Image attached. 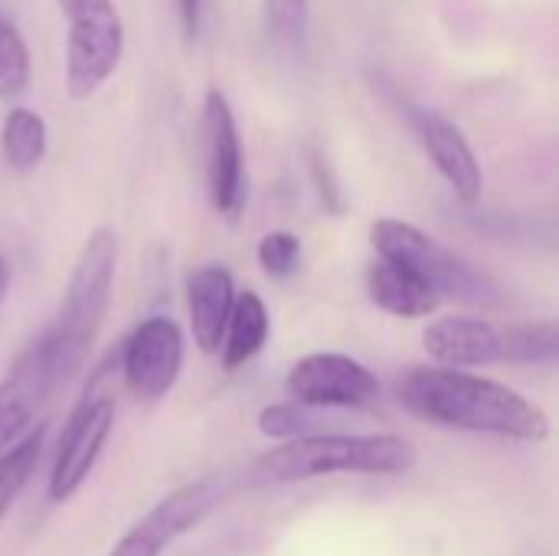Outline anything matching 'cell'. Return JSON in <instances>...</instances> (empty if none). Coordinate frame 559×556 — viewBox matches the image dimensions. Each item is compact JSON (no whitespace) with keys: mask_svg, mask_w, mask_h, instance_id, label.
<instances>
[{"mask_svg":"<svg viewBox=\"0 0 559 556\" xmlns=\"http://www.w3.org/2000/svg\"><path fill=\"white\" fill-rule=\"evenodd\" d=\"M400 403L423 423L439 429L481 433L540 446L554 426L544 406L527 400L521 390L452 367H406L396 380Z\"/></svg>","mask_w":559,"mask_h":556,"instance_id":"cell-1","label":"cell"},{"mask_svg":"<svg viewBox=\"0 0 559 556\" xmlns=\"http://www.w3.org/2000/svg\"><path fill=\"white\" fill-rule=\"evenodd\" d=\"M115 269H118V236L105 226L92 229L82 242L59 315L46 331L49 357H52V383L66 387L88 360L92 344L108 318L115 295Z\"/></svg>","mask_w":559,"mask_h":556,"instance_id":"cell-2","label":"cell"},{"mask_svg":"<svg viewBox=\"0 0 559 556\" xmlns=\"http://www.w3.org/2000/svg\"><path fill=\"white\" fill-rule=\"evenodd\" d=\"M419 465V449L396 433L337 436L321 433L269 449L255 462V475L278 485L328 478V475H406Z\"/></svg>","mask_w":559,"mask_h":556,"instance_id":"cell-3","label":"cell"},{"mask_svg":"<svg viewBox=\"0 0 559 556\" xmlns=\"http://www.w3.org/2000/svg\"><path fill=\"white\" fill-rule=\"evenodd\" d=\"M370 242L377 249V259L419 279L439 301L442 298H455L468 305L498 301V285L485 272H478L449 246H442L436 236L423 233L406 220H393V216L377 220L370 226Z\"/></svg>","mask_w":559,"mask_h":556,"instance_id":"cell-4","label":"cell"},{"mask_svg":"<svg viewBox=\"0 0 559 556\" xmlns=\"http://www.w3.org/2000/svg\"><path fill=\"white\" fill-rule=\"evenodd\" d=\"M66 13V92L92 98L121 66L124 26L115 0H59Z\"/></svg>","mask_w":559,"mask_h":556,"instance_id":"cell-5","label":"cell"},{"mask_svg":"<svg viewBox=\"0 0 559 556\" xmlns=\"http://www.w3.org/2000/svg\"><path fill=\"white\" fill-rule=\"evenodd\" d=\"M223 498H226L223 475H203L170 492L111 547L108 556H160L174 541H180L197 524H203Z\"/></svg>","mask_w":559,"mask_h":556,"instance_id":"cell-6","label":"cell"},{"mask_svg":"<svg viewBox=\"0 0 559 556\" xmlns=\"http://www.w3.org/2000/svg\"><path fill=\"white\" fill-rule=\"evenodd\" d=\"M111 429H115V400L108 393H98V387L92 383L59 436L56 462H52V475H49L52 501L62 505L82 492V485L88 482V475L95 472V465L102 459V449H105Z\"/></svg>","mask_w":559,"mask_h":556,"instance_id":"cell-7","label":"cell"},{"mask_svg":"<svg viewBox=\"0 0 559 556\" xmlns=\"http://www.w3.org/2000/svg\"><path fill=\"white\" fill-rule=\"evenodd\" d=\"M200 141H203V174H206L210 203L219 216L236 220L246 206V167H242V141H239L236 115L219 88H210L203 98Z\"/></svg>","mask_w":559,"mask_h":556,"instance_id":"cell-8","label":"cell"},{"mask_svg":"<svg viewBox=\"0 0 559 556\" xmlns=\"http://www.w3.org/2000/svg\"><path fill=\"white\" fill-rule=\"evenodd\" d=\"M292 403L308 410H367L380 400L377 374L347 354H308L285 380Z\"/></svg>","mask_w":559,"mask_h":556,"instance_id":"cell-9","label":"cell"},{"mask_svg":"<svg viewBox=\"0 0 559 556\" xmlns=\"http://www.w3.org/2000/svg\"><path fill=\"white\" fill-rule=\"evenodd\" d=\"M183 370V331L174 318L154 315L141 321L121 347V377L138 400L167 397Z\"/></svg>","mask_w":559,"mask_h":556,"instance_id":"cell-10","label":"cell"},{"mask_svg":"<svg viewBox=\"0 0 559 556\" xmlns=\"http://www.w3.org/2000/svg\"><path fill=\"white\" fill-rule=\"evenodd\" d=\"M56 390L46 334H39L0 380V452L16 446L39 416V406Z\"/></svg>","mask_w":559,"mask_h":556,"instance_id":"cell-11","label":"cell"},{"mask_svg":"<svg viewBox=\"0 0 559 556\" xmlns=\"http://www.w3.org/2000/svg\"><path fill=\"white\" fill-rule=\"evenodd\" d=\"M406 118H409L419 144L426 147L429 161L442 174V180L455 190V197L465 203H478L481 190H485V174H481V164H478L468 138L462 134V128L452 118H445L442 111L426 108V105H409Z\"/></svg>","mask_w":559,"mask_h":556,"instance_id":"cell-12","label":"cell"},{"mask_svg":"<svg viewBox=\"0 0 559 556\" xmlns=\"http://www.w3.org/2000/svg\"><path fill=\"white\" fill-rule=\"evenodd\" d=\"M423 347L436 360V367L452 370L508 364V324H495L475 315L436 318L423 331Z\"/></svg>","mask_w":559,"mask_h":556,"instance_id":"cell-13","label":"cell"},{"mask_svg":"<svg viewBox=\"0 0 559 556\" xmlns=\"http://www.w3.org/2000/svg\"><path fill=\"white\" fill-rule=\"evenodd\" d=\"M233 305H236V282L226 265L210 262L187 279L190 334L203 354H219Z\"/></svg>","mask_w":559,"mask_h":556,"instance_id":"cell-14","label":"cell"},{"mask_svg":"<svg viewBox=\"0 0 559 556\" xmlns=\"http://www.w3.org/2000/svg\"><path fill=\"white\" fill-rule=\"evenodd\" d=\"M367 295L380 311L396 318H426L439 308V298L419 279L383 259L367 269Z\"/></svg>","mask_w":559,"mask_h":556,"instance_id":"cell-15","label":"cell"},{"mask_svg":"<svg viewBox=\"0 0 559 556\" xmlns=\"http://www.w3.org/2000/svg\"><path fill=\"white\" fill-rule=\"evenodd\" d=\"M269 308L265 301L255 295V292H239L236 295V305H233V315H229V324H226V334H223V367L226 370H239L246 367L269 341Z\"/></svg>","mask_w":559,"mask_h":556,"instance_id":"cell-16","label":"cell"},{"mask_svg":"<svg viewBox=\"0 0 559 556\" xmlns=\"http://www.w3.org/2000/svg\"><path fill=\"white\" fill-rule=\"evenodd\" d=\"M46 144H49V131L39 111L33 108H10L0 128V154L7 161L10 170L16 174H29L39 167V161L46 157Z\"/></svg>","mask_w":559,"mask_h":556,"instance_id":"cell-17","label":"cell"},{"mask_svg":"<svg viewBox=\"0 0 559 556\" xmlns=\"http://www.w3.org/2000/svg\"><path fill=\"white\" fill-rule=\"evenodd\" d=\"M43 442H46V423H36L16 446L0 452V521L7 518L10 505L20 498L26 482L33 478L43 456Z\"/></svg>","mask_w":559,"mask_h":556,"instance_id":"cell-18","label":"cell"},{"mask_svg":"<svg viewBox=\"0 0 559 556\" xmlns=\"http://www.w3.org/2000/svg\"><path fill=\"white\" fill-rule=\"evenodd\" d=\"M308 0H262L265 43L282 56H298L308 43Z\"/></svg>","mask_w":559,"mask_h":556,"instance_id":"cell-19","label":"cell"},{"mask_svg":"<svg viewBox=\"0 0 559 556\" xmlns=\"http://www.w3.org/2000/svg\"><path fill=\"white\" fill-rule=\"evenodd\" d=\"M559 354L557 321L508 324V364H550Z\"/></svg>","mask_w":559,"mask_h":556,"instance_id":"cell-20","label":"cell"},{"mask_svg":"<svg viewBox=\"0 0 559 556\" xmlns=\"http://www.w3.org/2000/svg\"><path fill=\"white\" fill-rule=\"evenodd\" d=\"M29 88V49L20 29L0 16V98L16 102Z\"/></svg>","mask_w":559,"mask_h":556,"instance_id":"cell-21","label":"cell"},{"mask_svg":"<svg viewBox=\"0 0 559 556\" xmlns=\"http://www.w3.org/2000/svg\"><path fill=\"white\" fill-rule=\"evenodd\" d=\"M259 433L278 442H295L308 436H321V419L318 410H308L301 403H275L259 413Z\"/></svg>","mask_w":559,"mask_h":556,"instance_id":"cell-22","label":"cell"},{"mask_svg":"<svg viewBox=\"0 0 559 556\" xmlns=\"http://www.w3.org/2000/svg\"><path fill=\"white\" fill-rule=\"evenodd\" d=\"M259 265L265 269V275L272 279H288L298 272L301 265V239L288 229H275L265 233L259 242Z\"/></svg>","mask_w":559,"mask_h":556,"instance_id":"cell-23","label":"cell"},{"mask_svg":"<svg viewBox=\"0 0 559 556\" xmlns=\"http://www.w3.org/2000/svg\"><path fill=\"white\" fill-rule=\"evenodd\" d=\"M177 3V20H180V36L187 43L197 39L200 33V10H203V0H174Z\"/></svg>","mask_w":559,"mask_h":556,"instance_id":"cell-24","label":"cell"},{"mask_svg":"<svg viewBox=\"0 0 559 556\" xmlns=\"http://www.w3.org/2000/svg\"><path fill=\"white\" fill-rule=\"evenodd\" d=\"M7 292H10V265H7V259L0 256V308H3V301H7Z\"/></svg>","mask_w":559,"mask_h":556,"instance_id":"cell-25","label":"cell"}]
</instances>
